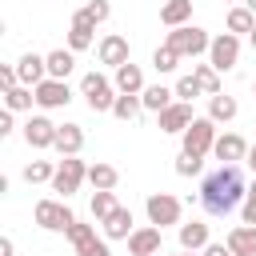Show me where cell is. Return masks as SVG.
Returning a JSON list of instances; mask_svg holds the SVG:
<instances>
[{
	"label": "cell",
	"mask_w": 256,
	"mask_h": 256,
	"mask_svg": "<svg viewBox=\"0 0 256 256\" xmlns=\"http://www.w3.org/2000/svg\"><path fill=\"white\" fill-rule=\"evenodd\" d=\"M244 172H240V164H220L212 176H204V184H200V204H204V212L208 216H228L240 200H244Z\"/></svg>",
	"instance_id": "1"
},
{
	"label": "cell",
	"mask_w": 256,
	"mask_h": 256,
	"mask_svg": "<svg viewBox=\"0 0 256 256\" xmlns=\"http://www.w3.org/2000/svg\"><path fill=\"white\" fill-rule=\"evenodd\" d=\"M80 96L88 100V108L92 112H112V104H116V84L108 80V76H100V72H88L84 80H80Z\"/></svg>",
	"instance_id": "2"
},
{
	"label": "cell",
	"mask_w": 256,
	"mask_h": 256,
	"mask_svg": "<svg viewBox=\"0 0 256 256\" xmlns=\"http://www.w3.org/2000/svg\"><path fill=\"white\" fill-rule=\"evenodd\" d=\"M212 144H216V120H212V116H196V120L184 128V148H180V152L204 160V156L212 152Z\"/></svg>",
	"instance_id": "3"
},
{
	"label": "cell",
	"mask_w": 256,
	"mask_h": 256,
	"mask_svg": "<svg viewBox=\"0 0 256 256\" xmlns=\"http://www.w3.org/2000/svg\"><path fill=\"white\" fill-rule=\"evenodd\" d=\"M168 48H176L180 56H200V52H208V32L204 28H196V24H180V28H172L168 32V40H164Z\"/></svg>",
	"instance_id": "4"
},
{
	"label": "cell",
	"mask_w": 256,
	"mask_h": 256,
	"mask_svg": "<svg viewBox=\"0 0 256 256\" xmlns=\"http://www.w3.org/2000/svg\"><path fill=\"white\" fill-rule=\"evenodd\" d=\"M32 216H36V224L48 228V232H68V228L76 224V216H72V208H68L64 200H40Z\"/></svg>",
	"instance_id": "5"
},
{
	"label": "cell",
	"mask_w": 256,
	"mask_h": 256,
	"mask_svg": "<svg viewBox=\"0 0 256 256\" xmlns=\"http://www.w3.org/2000/svg\"><path fill=\"white\" fill-rule=\"evenodd\" d=\"M236 60H240V36L236 32H220L208 44V64L216 72H228V68H236Z\"/></svg>",
	"instance_id": "6"
},
{
	"label": "cell",
	"mask_w": 256,
	"mask_h": 256,
	"mask_svg": "<svg viewBox=\"0 0 256 256\" xmlns=\"http://www.w3.org/2000/svg\"><path fill=\"white\" fill-rule=\"evenodd\" d=\"M88 180V168H84V160H76V156H64L60 164H56V176H52V192H64V196H72V192H80V184Z\"/></svg>",
	"instance_id": "7"
},
{
	"label": "cell",
	"mask_w": 256,
	"mask_h": 256,
	"mask_svg": "<svg viewBox=\"0 0 256 256\" xmlns=\"http://www.w3.org/2000/svg\"><path fill=\"white\" fill-rule=\"evenodd\" d=\"M148 224H156V228H168V224H180V200L176 196H168V192H152L148 196Z\"/></svg>",
	"instance_id": "8"
},
{
	"label": "cell",
	"mask_w": 256,
	"mask_h": 256,
	"mask_svg": "<svg viewBox=\"0 0 256 256\" xmlns=\"http://www.w3.org/2000/svg\"><path fill=\"white\" fill-rule=\"evenodd\" d=\"M68 240H72L76 256H112V252H108V244L96 236V228H92V224H80V220H76V224L68 228Z\"/></svg>",
	"instance_id": "9"
},
{
	"label": "cell",
	"mask_w": 256,
	"mask_h": 256,
	"mask_svg": "<svg viewBox=\"0 0 256 256\" xmlns=\"http://www.w3.org/2000/svg\"><path fill=\"white\" fill-rule=\"evenodd\" d=\"M192 120H196V116H192V104H188V100H172L164 112H156L160 132H184Z\"/></svg>",
	"instance_id": "10"
},
{
	"label": "cell",
	"mask_w": 256,
	"mask_h": 256,
	"mask_svg": "<svg viewBox=\"0 0 256 256\" xmlns=\"http://www.w3.org/2000/svg\"><path fill=\"white\" fill-rule=\"evenodd\" d=\"M212 156H216L220 164H240V160H248V140L236 136V132H224V136H216Z\"/></svg>",
	"instance_id": "11"
},
{
	"label": "cell",
	"mask_w": 256,
	"mask_h": 256,
	"mask_svg": "<svg viewBox=\"0 0 256 256\" xmlns=\"http://www.w3.org/2000/svg\"><path fill=\"white\" fill-rule=\"evenodd\" d=\"M56 128H60V124H52L48 116H32V120L24 124L28 148H56Z\"/></svg>",
	"instance_id": "12"
},
{
	"label": "cell",
	"mask_w": 256,
	"mask_h": 256,
	"mask_svg": "<svg viewBox=\"0 0 256 256\" xmlns=\"http://www.w3.org/2000/svg\"><path fill=\"white\" fill-rule=\"evenodd\" d=\"M68 100H72L68 80H52V76H48V80L36 84V104H40V108H64Z\"/></svg>",
	"instance_id": "13"
},
{
	"label": "cell",
	"mask_w": 256,
	"mask_h": 256,
	"mask_svg": "<svg viewBox=\"0 0 256 256\" xmlns=\"http://www.w3.org/2000/svg\"><path fill=\"white\" fill-rule=\"evenodd\" d=\"M16 72H20V84H40V80H48V60L44 56H36V52H24L20 60H16Z\"/></svg>",
	"instance_id": "14"
},
{
	"label": "cell",
	"mask_w": 256,
	"mask_h": 256,
	"mask_svg": "<svg viewBox=\"0 0 256 256\" xmlns=\"http://www.w3.org/2000/svg\"><path fill=\"white\" fill-rule=\"evenodd\" d=\"M160 232H164V228H156V224H152V228H136V232L128 236V252H132V256H156V252H160Z\"/></svg>",
	"instance_id": "15"
},
{
	"label": "cell",
	"mask_w": 256,
	"mask_h": 256,
	"mask_svg": "<svg viewBox=\"0 0 256 256\" xmlns=\"http://www.w3.org/2000/svg\"><path fill=\"white\" fill-rule=\"evenodd\" d=\"M96 52H100V64H108V68L128 64V40H124V36H116V32H112V36H104Z\"/></svg>",
	"instance_id": "16"
},
{
	"label": "cell",
	"mask_w": 256,
	"mask_h": 256,
	"mask_svg": "<svg viewBox=\"0 0 256 256\" xmlns=\"http://www.w3.org/2000/svg\"><path fill=\"white\" fill-rule=\"evenodd\" d=\"M224 244L232 248V256H256V224H236Z\"/></svg>",
	"instance_id": "17"
},
{
	"label": "cell",
	"mask_w": 256,
	"mask_h": 256,
	"mask_svg": "<svg viewBox=\"0 0 256 256\" xmlns=\"http://www.w3.org/2000/svg\"><path fill=\"white\" fill-rule=\"evenodd\" d=\"M84 148V128L80 124H60L56 128V152L60 156H80Z\"/></svg>",
	"instance_id": "18"
},
{
	"label": "cell",
	"mask_w": 256,
	"mask_h": 256,
	"mask_svg": "<svg viewBox=\"0 0 256 256\" xmlns=\"http://www.w3.org/2000/svg\"><path fill=\"white\" fill-rule=\"evenodd\" d=\"M100 224H104V236H108V240H128V236L136 232V228H132V208H116V212L104 216Z\"/></svg>",
	"instance_id": "19"
},
{
	"label": "cell",
	"mask_w": 256,
	"mask_h": 256,
	"mask_svg": "<svg viewBox=\"0 0 256 256\" xmlns=\"http://www.w3.org/2000/svg\"><path fill=\"white\" fill-rule=\"evenodd\" d=\"M212 240H208V224H200V220H192V224H180V248L184 252H200V248H208Z\"/></svg>",
	"instance_id": "20"
},
{
	"label": "cell",
	"mask_w": 256,
	"mask_h": 256,
	"mask_svg": "<svg viewBox=\"0 0 256 256\" xmlns=\"http://www.w3.org/2000/svg\"><path fill=\"white\" fill-rule=\"evenodd\" d=\"M116 92H144V72H140V64H120L116 68Z\"/></svg>",
	"instance_id": "21"
},
{
	"label": "cell",
	"mask_w": 256,
	"mask_h": 256,
	"mask_svg": "<svg viewBox=\"0 0 256 256\" xmlns=\"http://www.w3.org/2000/svg\"><path fill=\"white\" fill-rule=\"evenodd\" d=\"M172 96H176V88H164V84H148V88L140 92L144 112H164V108L172 104Z\"/></svg>",
	"instance_id": "22"
},
{
	"label": "cell",
	"mask_w": 256,
	"mask_h": 256,
	"mask_svg": "<svg viewBox=\"0 0 256 256\" xmlns=\"http://www.w3.org/2000/svg\"><path fill=\"white\" fill-rule=\"evenodd\" d=\"M32 104H36V88L32 84H16V88L4 92V108L8 112H28Z\"/></svg>",
	"instance_id": "23"
},
{
	"label": "cell",
	"mask_w": 256,
	"mask_h": 256,
	"mask_svg": "<svg viewBox=\"0 0 256 256\" xmlns=\"http://www.w3.org/2000/svg\"><path fill=\"white\" fill-rule=\"evenodd\" d=\"M140 112H144L140 92H120V96H116V104H112V116H116V120H124V124H128V120H136Z\"/></svg>",
	"instance_id": "24"
},
{
	"label": "cell",
	"mask_w": 256,
	"mask_h": 256,
	"mask_svg": "<svg viewBox=\"0 0 256 256\" xmlns=\"http://www.w3.org/2000/svg\"><path fill=\"white\" fill-rule=\"evenodd\" d=\"M44 60H48V76H52V80H68V72H72V64H76L72 48H56V52H48Z\"/></svg>",
	"instance_id": "25"
},
{
	"label": "cell",
	"mask_w": 256,
	"mask_h": 256,
	"mask_svg": "<svg viewBox=\"0 0 256 256\" xmlns=\"http://www.w3.org/2000/svg\"><path fill=\"white\" fill-rule=\"evenodd\" d=\"M188 16H192V0H168V4L160 8V24H168V28L188 24Z\"/></svg>",
	"instance_id": "26"
},
{
	"label": "cell",
	"mask_w": 256,
	"mask_h": 256,
	"mask_svg": "<svg viewBox=\"0 0 256 256\" xmlns=\"http://www.w3.org/2000/svg\"><path fill=\"white\" fill-rule=\"evenodd\" d=\"M88 184H92V188H116V184H120V172H116L112 164L96 160V164H88Z\"/></svg>",
	"instance_id": "27"
},
{
	"label": "cell",
	"mask_w": 256,
	"mask_h": 256,
	"mask_svg": "<svg viewBox=\"0 0 256 256\" xmlns=\"http://www.w3.org/2000/svg\"><path fill=\"white\" fill-rule=\"evenodd\" d=\"M252 28H256V12L252 8H244V4H236V8H228V32H248L252 36Z\"/></svg>",
	"instance_id": "28"
},
{
	"label": "cell",
	"mask_w": 256,
	"mask_h": 256,
	"mask_svg": "<svg viewBox=\"0 0 256 256\" xmlns=\"http://www.w3.org/2000/svg\"><path fill=\"white\" fill-rule=\"evenodd\" d=\"M236 112H240V108H236V100H232V96H220V92H216V96H208V116H212L216 124H228Z\"/></svg>",
	"instance_id": "29"
},
{
	"label": "cell",
	"mask_w": 256,
	"mask_h": 256,
	"mask_svg": "<svg viewBox=\"0 0 256 256\" xmlns=\"http://www.w3.org/2000/svg\"><path fill=\"white\" fill-rule=\"evenodd\" d=\"M92 32H96V24L72 20V28H68V48H72V52H84V48H92Z\"/></svg>",
	"instance_id": "30"
},
{
	"label": "cell",
	"mask_w": 256,
	"mask_h": 256,
	"mask_svg": "<svg viewBox=\"0 0 256 256\" xmlns=\"http://www.w3.org/2000/svg\"><path fill=\"white\" fill-rule=\"evenodd\" d=\"M180 60H184V56H180L176 48H168V44H160V48L152 52V68H156V72H176Z\"/></svg>",
	"instance_id": "31"
},
{
	"label": "cell",
	"mask_w": 256,
	"mask_h": 256,
	"mask_svg": "<svg viewBox=\"0 0 256 256\" xmlns=\"http://www.w3.org/2000/svg\"><path fill=\"white\" fill-rule=\"evenodd\" d=\"M120 204H116V196H112V188H96L92 192V216L96 220H104V216H112Z\"/></svg>",
	"instance_id": "32"
},
{
	"label": "cell",
	"mask_w": 256,
	"mask_h": 256,
	"mask_svg": "<svg viewBox=\"0 0 256 256\" xmlns=\"http://www.w3.org/2000/svg\"><path fill=\"white\" fill-rule=\"evenodd\" d=\"M108 12H112V8H108V0H92V4H84L72 20H84V24H104V20H108Z\"/></svg>",
	"instance_id": "33"
},
{
	"label": "cell",
	"mask_w": 256,
	"mask_h": 256,
	"mask_svg": "<svg viewBox=\"0 0 256 256\" xmlns=\"http://www.w3.org/2000/svg\"><path fill=\"white\" fill-rule=\"evenodd\" d=\"M192 76L200 80L204 96H216V92H220V72H216L212 64H196V68H192Z\"/></svg>",
	"instance_id": "34"
},
{
	"label": "cell",
	"mask_w": 256,
	"mask_h": 256,
	"mask_svg": "<svg viewBox=\"0 0 256 256\" xmlns=\"http://www.w3.org/2000/svg\"><path fill=\"white\" fill-rule=\"evenodd\" d=\"M52 176H56V168H52L48 160H32V164L24 168V180H28V184H44V180L52 184Z\"/></svg>",
	"instance_id": "35"
},
{
	"label": "cell",
	"mask_w": 256,
	"mask_h": 256,
	"mask_svg": "<svg viewBox=\"0 0 256 256\" xmlns=\"http://www.w3.org/2000/svg\"><path fill=\"white\" fill-rule=\"evenodd\" d=\"M176 96H180V100H196V96H204V88H200L196 76H180V80H176Z\"/></svg>",
	"instance_id": "36"
},
{
	"label": "cell",
	"mask_w": 256,
	"mask_h": 256,
	"mask_svg": "<svg viewBox=\"0 0 256 256\" xmlns=\"http://www.w3.org/2000/svg\"><path fill=\"white\" fill-rule=\"evenodd\" d=\"M200 168H204V160H200V156H188V152H180V156H176V176H196Z\"/></svg>",
	"instance_id": "37"
},
{
	"label": "cell",
	"mask_w": 256,
	"mask_h": 256,
	"mask_svg": "<svg viewBox=\"0 0 256 256\" xmlns=\"http://www.w3.org/2000/svg\"><path fill=\"white\" fill-rule=\"evenodd\" d=\"M240 216H244V224H256V184L244 192V204H240Z\"/></svg>",
	"instance_id": "38"
},
{
	"label": "cell",
	"mask_w": 256,
	"mask_h": 256,
	"mask_svg": "<svg viewBox=\"0 0 256 256\" xmlns=\"http://www.w3.org/2000/svg\"><path fill=\"white\" fill-rule=\"evenodd\" d=\"M16 84H20V72H16V64H4V68H0V88L8 92V88H16Z\"/></svg>",
	"instance_id": "39"
},
{
	"label": "cell",
	"mask_w": 256,
	"mask_h": 256,
	"mask_svg": "<svg viewBox=\"0 0 256 256\" xmlns=\"http://www.w3.org/2000/svg\"><path fill=\"white\" fill-rule=\"evenodd\" d=\"M204 256H232V248H228V244H208Z\"/></svg>",
	"instance_id": "40"
},
{
	"label": "cell",
	"mask_w": 256,
	"mask_h": 256,
	"mask_svg": "<svg viewBox=\"0 0 256 256\" xmlns=\"http://www.w3.org/2000/svg\"><path fill=\"white\" fill-rule=\"evenodd\" d=\"M8 132H12V112L4 108V112H0V136H8Z\"/></svg>",
	"instance_id": "41"
},
{
	"label": "cell",
	"mask_w": 256,
	"mask_h": 256,
	"mask_svg": "<svg viewBox=\"0 0 256 256\" xmlns=\"http://www.w3.org/2000/svg\"><path fill=\"white\" fill-rule=\"evenodd\" d=\"M0 256H16V244H12V236H0Z\"/></svg>",
	"instance_id": "42"
},
{
	"label": "cell",
	"mask_w": 256,
	"mask_h": 256,
	"mask_svg": "<svg viewBox=\"0 0 256 256\" xmlns=\"http://www.w3.org/2000/svg\"><path fill=\"white\" fill-rule=\"evenodd\" d=\"M244 164H248V168H252V172H256V144H252V148H248V160H244Z\"/></svg>",
	"instance_id": "43"
},
{
	"label": "cell",
	"mask_w": 256,
	"mask_h": 256,
	"mask_svg": "<svg viewBox=\"0 0 256 256\" xmlns=\"http://www.w3.org/2000/svg\"><path fill=\"white\" fill-rule=\"evenodd\" d=\"M244 8H252V12H256V0H244Z\"/></svg>",
	"instance_id": "44"
},
{
	"label": "cell",
	"mask_w": 256,
	"mask_h": 256,
	"mask_svg": "<svg viewBox=\"0 0 256 256\" xmlns=\"http://www.w3.org/2000/svg\"><path fill=\"white\" fill-rule=\"evenodd\" d=\"M252 48H256V28H252Z\"/></svg>",
	"instance_id": "45"
},
{
	"label": "cell",
	"mask_w": 256,
	"mask_h": 256,
	"mask_svg": "<svg viewBox=\"0 0 256 256\" xmlns=\"http://www.w3.org/2000/svg\"><path fill=\"white\" fill-rule=\"evenodd\" d=\"M180 256H196V252H180Z\"/></svg>",
	"instance_id": "46"
},
{
	"label": "cell",
	"mask_w": 256,
	"mask_h": 256,
	"mask_svg": "<svg viewBox=\"0 0 256 256\" xmlns=\"http://www.w3.org/2000/svg\"><path fill=\"white\" fill-rule=\"evenodd\" d=\"M252 92H256V84H252Z\"/></svg>",
	"instance_id": "47"
},
{
	"label": "cell",
	"mask_w": 256,
	"mask_h": 256,
	"mask_svg": "<svg viewBox=\"0 0 256 256\" xmlns=\"http://www.w3.org/2000/svg\"><path fill=\"white\" fill-rule=\"evenodd\" d=\"M156 256H160V252H156Z\"/></svg>",
	"instance_id": "48"
}]
</instances>
